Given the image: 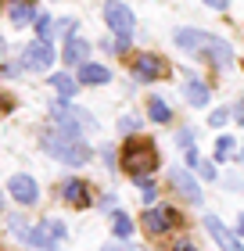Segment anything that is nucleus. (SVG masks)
<instances>
[{"label":"nucleus","mask_w":244,"mask_h":251,"mask_svg":"<svg viewBox=\"0 0 244 251\" xmlns=\"http://www.w3.org/2000/svg\"><path fill=\"white\" fill-rule=\"evenodd\" d=\"M172 43H176L183 54H190V58H205L208 65H216V68H230V65H234V47H230L226 40L212 36V32L176 29V32H172Z\"/></svg>","instance_id":"f257e3e1"},{"label":"nucleus","mask_w":244,"mask_h":251,"mask_svg":"<svg viewBox=\"0 0 244 251\" xmlns=\"http://www.w3.org/2000/svg\"><path fill=\"white\" fill-rule=\"evenodd\" d=\"M40 144H43V151H47L54 162H61V165H72V169H83L90 158H94V147H90L79 133H65V129H51V133H43L40 136Z\"/></svg>","instance_id":"f03ea898"},{"label":"nucleus","mask_w":244,"mask_h":251,"mask_svg":"<svg viewBox=\"0 0 244 251\" xmlns=\"http://www.w3.org/2000/svg\"><path fill=\"white\" fill-rule=\"evenodd\" d=\"M119 162H122V169H126L133 179H140V176H151V173H155L158 151H155V144H151V140L130 136V140H126V147L119 151Z\"/></svg>","instance_id":"7ed1b4c3"},{"label":"nucleus","mask_w":244,"mask_h":251,"mask_svg":"<svg viewBox=\"0 0 244 251\" xmlns=\"http://www.w3.org/2000/svg\"><path fill=\"white\" fill-rule=\"evenodd\" d=\"M51 119L57 129H65V133H79L83 136V129H97V122L90 111H83L79 104H72L68 97H57L54 104H51Z\"/></svg>","instance_id":"20e7f679"},{"label":"nucleus","mask_w":244,"mask_h":251,"mask_svg":"<svg viewBox=\"0 0 244 251\" xmlns=\"http://www.w3.org/2000/svg\"><path fill=\"white\" fill-rule=\"evenodd\" d=\"M54 43L51 40H32L22 47V68H32V72H47V68H54Z\"/></svg>","instance_id":"39448f33"},{"label":"nucleus","mask_w":244,"mask_h":251,"mask_svg":"<svg viewBox=\"0 0 244 251\" xmlns=\"http://www.w3.org/2000/svg\"><path fill=\"white\" fill-rule=\"evenodd\" d=\"M140 223H144V230L151 237H162V233H169L172 226L180 223V212L176 208H169V204H155V208H147L140 215Z\"/></svg>","instance_id":"423d86ee"},{"label":"nucleus","mask_w":244,"mask_h":251,"mask_svg":"<svg viewBox=\"0 0 244 251\" xmlns=\"http://www.w3.org/2000/svg\"><path fill=\"white\" fill-rule=\"evenodd\" d=\"M104 22H108V29L115 36H133V29H136L133 11L126 4H119V0H108V4H104Z\"/></svg>","instance_id":"0eeeda50"},{"label":"nucleus","mask_w":244,"mask_h":251,"mask_svg":"<svg viewBox=\"0 0 244 251\" xmlns=\"http://www.w3.org/2000/svg\"><path fill=\"white\" fill-rule=\"evenodd\" d=\"M7 194L15 198L18 204H26V208H32V204L40 201V187H36V179L26 176V173H18V176H11L7 179Z\"/></svg>","instance_id":"6e6552de"},{"label":"nucleus","mask_w":244,"mask_h":251,"mask_svg":"<svg viewBox=\"0 0 244 251\" xmlns=\"http://www.w3.org/2000/svg\"><path fill=\"white\" fill-rule=\"evenodd\" d=\"M162 75H165V61L158 54H136L133 58V79L136 83H155Z\"/></svg>","instance_id":"1a4fd4ad"},{"label":"nucleus","mask_w":244,"mask_h":251,"mask_svg":"<svg viewBox=\"0 0 244 251\" xmlns=\"http://www.w3.org/2000/svg\"><path fill=\"white\" fill-rule=\"evenodd\" d=\"M169 187L187 201H197L201 204V187H197V176L187 173V169H169Z\"/></svg>","instance_id":"9d476101"},{"label":"nucleus","mask_w":244,"mask_h":251,"mask_svg":"<svg viewBox=\"0 0 244 251\" xmlns=\"http://www.w3.org/2000/svg\"><path fill=\"white\" fill-rule=\"evenodd\" d=\"M205 230L212 233V241L223 248V251H244V244H241V237L234 233V230H226L223 226V219L219 215H205Z\"/></svg>","instance_id":"9b49d317"},{"label":"nucleus","mask_w":244,"mask_h":251,"mask_svg":"<svg viewBox=\"0 0 244 251\" xmlns=\"http://www.w3.org/2000/svg\"><path fill=\"white\" fill-rule=\"evenodd\" d=\"M61 201L72 204V208H86L94 198H90V187L83 183V179H65L61 183Z\"/></svg>","instance_id":"f8f14e48"},{"label":"nucleus","mask_w":244,"mask_h":251,"mask_svg":"<svg viewBox=\"0 0 244 251\" xmlns=\"http://www.w3.org/2000/svg\"><path fill=\"white\" fill-rule=\"evenodd\" d=\"M86 58H90V43L86 40H79V36H68L65 40V47H61V61L65 65H86Z\"/></svg>","instance_id":"ddd939ff"},{"label":"nucleus","mask_w":244,"mask_h":251,"mask_svg":"<svg viewBox=\"0 0 244 251\" xmlns=\"http://www.w3.org/2000/svg\"><path fill=\"white\" fill-rule=\"evenodd\" d=\"M79 83H83V86H104V83H108V79H111V72H108V68H104V65H94V61H86V65H79Z\"/></svg>","instance_id":"4468645a"},{"label":"nucleus","mask_w":244,"mask_h":251,"mask_svg":"<svg viewBox=\"0 0 244 251\" xmlns=\"http://www.w3.org/2000/svg\"><path fill=\"white\" fill-rule=\"evenodd\" d=\"M7 18L15 22V25H29V22H36V7H32V0H11L7 4Z\"/></svg>","instance_id":"2eb2a0df"},{"label":"nucleus","mask_w":244,"mask_h":251,"mask_svg":"<svg viewBox=\"0 0 244 251\" xmlns=\"http://www.w3.org/2000/svg\"><path fill=\"white\" fill-rule=\"evenodd\" d=\"M183 97H187L194 108H205L208 97H212V90H208V83H201V79H187V83H183Z\"/></svg>","instance_id":"dca6fc26"},{"label":"nucleus","mask_w":244,"mask_h":251,"mask_svg":"<svg viewBox=\"0 0 244 251\" xmlns=\"http://www.w3.org/2000/svg\"><path fill=\"white\" fill-rule=\"evenodd\" d=\"M187 165H190V173L194 176H201V179H216V165L212 162H205L201 154H197V147H187Z\"/></svg>","instance_id":"f3484780"},{"label":"nucleus","mask_w":244,"mask_h":251,"mask_svg":"<svg viewBox=\"0 0 244 251\" xmlns=\"http://www.w3.org/2000/svg\"><path fill=\"white\" fill-rule=\"evenodd\" d=\"M147 119H151V122H158V126L172 122V108H169V100H165V97H151V100H147Z\"/></svg>","instance_id":"a211bd4d"},{"label":"nucleus","mask_w":244,"mask_h":251,"mask_svg":"<svg viewBox=\"0 0 244 251\" xmlns=\"http://www.w3.org/2000/svg\"><path fill=\"white\" fill-rule=\"evenodd\" d=\"M26 244H29V248H36V251H61V248H57V237L47 233L43 226H36V230L29 233V241H26Z\"/></svg>","instance_id":"6ab92c4d"},{"label":"nucleus","mask_w":244,"mask_h":251,"mask_svg":"<svg viewBox=\"0 0 244 251\" xmlns=\"http://www.w3.org/2000/svg\"><path fill=\"white\" fill-rule=\"evenodd\" d=\"M51 86L57 90V97H72L76 90H79V79H72L68 72H54L51 75Z\"/></svg>","instance_id":"aec40b11"},{"label":"nucleus","mask_w":244,"mask_h":251,"mask_svg":"<svg viewBox=\"0 0 244 251\" xmlns=\"http://www.w3.org/2000/svg\"><path fill=\"white\" fill-rule=\"evenodd\" d=\"M111 233L119 237V241H126V237L133 233V219L126 212H111Z\"/></svg>","instance_id":"412c9836"},{"label":"nucleus","mask_w":244,"mask_h":251,"mask_svg":"<svg viewBox=\"0 0 244 251\" xmlns=\"http://www.w3.org/2000/svg\"><path fill=\"white\" fill-rule=\"evenodd\" d=\"M7 230L15 233L22 244H26V241H29V233H32V226L26 223V215H7Z\"/></svg>","instance_id":"4be33fe9"},{"label":"nucleus","mask_w":244,"mask_h":251,"mask_svg":"<svg viewBox=\"0 0 244 251\" xmlns=\"http://www.w3.org/2000/svg\"><path fill=\"white\" fill-rule=\"evenodd\" d=\"M36 32H40V40H54L57 36V22L47 18V15H40L36 18Z\"/></svg>","instance_id":"5701e85b"},{"label":"nucleus","mask_w":244,"mask_h":251,"mask_svg":"<svg viewBox=\"0 0 244 251\" xmlns=\"http://www.w3.org/2000/svg\"><path fill=\"white\" fill-rule=\"evenodd\" d=\"M133 183H136V190H140L144 201H155L158 198V187H155V179H151V176H140V179H133Z\"/></svg>","instance_id":"b1692460"},{"label":"nucleus","mask_w":244,"mask_h":251,"mask_svg":"<svg viewBox=\"0 0 244 251\" xmlns=\"http://www.w3.org/2000/svg\"><path fill=\"white\" fill-rule=\"evenodd\" d=\"M234 136H219V140H216V162H226V158L230 154H234Z\"/></svg>","instance_id":"393cba45"},{"label":"nucleus","mask_w":244,"mask_h":251,"mask_svg":"<svg viewBox=\"0 0 244 251\" xmlns=\"http://www.w3.org/2000/svg\"><path fill=\"white\" fill-rule=\"evenodd\" d=\"M40 226H43L47 233H54L57 241H65V233H68V230H65V223H61V219H54V215H51V219H40Z\"/></svg>","instance_id":"a878e982"},{"label":"nucleus","mask_w":244,"mask_h":251,"mask_svg":"<svg viewBox=\"0 0 244 251\" xmlns=\"http://www.w3.org/2000/svg\"><path fill=\"white\" fill-rule=\"evenodd\" d=\"M119 129L133 136L136 129H140V115H122V119H119Z\"/></svg>","instance_id":"bb28decb"},{"label":"nucleus","mask_w":244,"mask_h":251,"mask_svg":"<svg viewBox=\"0 0 244 251\" xmlns=\"http://www.w3.org/2000/svg\"><path fill=\"white\" fill-rule=\"evenodd\" d=\"M101 158H104V165H108V169L119 165V151H115V147H101Z\"/></svg>","instance_id":"cd10ccee"},{"label":"nucleus","mask_w":244,"mask_h":251,"mask_svg":"<svg viewBox=\"0 0 244 251\" xmlns=\"http://www.w3.org/2000/svg\"><path fill=\"white\" fill-rule=\"evenodd\" d=\"M226 119H230V111H226V108H216L212 115H208V122H212V126H226Z\"/></svg>","instance_id":"c85d7f7f"},{"label":"nucleus","mask_w":244,"mask_h":251,"mask_svg":"<svg viewBox=\"0 0 244 251\" xmlns=\"http://www.w3.org/2000/svg\"><path fill=\"white\" fill-rule=\"evenodd\" d=\"M176 144H180V147H194V129H180Z\"/></svg>","instance_id":"c756f323"},{"label":"nucleus","mask_w":244,"mask_h":251,"mask_svg":"<svg viewBox=\"0 0 244 251\" xmlns=\"http://www.w3.org/2000/svg\"><path fill=\"white\" fill-rule=\"evenodd\" d=\"M169 251H201V248H197L194 241H176V244H172Z\"/></svg>","instance_id":"7c9ffc66"},{"label":"nucleus","mask_w":244,"mask_h":251,"mask_svg":"<svg viewBox=\"0 0 244 251\" xmlns=\"http://www.w3.org/2000/svg\"><path fill=\"white\" fill-rule=\"evenodd\" d=\"M226 187L237 190V194H244V179H241V176H226Z\"/></svg>","instance_id":"2f4dec72"},{"label":"nucleus","mask_w":244,"mask_h":251,"mask_svg":"<svg viewBox=\"0 0 244 251\" xmlns=\"http://www.w3.org/2000/svg\"><path fill=\"white\" fill-rule=\"evenodd\" d=\"M101 251H144V248H133V244H108V248H101Z\"/></svg>","instance_id":"473e14b6"},{"label":"nucleus","mask_w":244,"mask_h":251,"mask_svg":"<svg viewBox=\"0 0 244 251\" xmlns=\"http://www.w3.org/2000/svg\"><path fill=\"white\" fill-rule=\"evenodd\" d=\"M205 4H208V7H216V11H226L230 0H205Z\"/></svg>","instance_id":"72a5a7b5"},{"label":"nucleus","mask_w":244,"mask_h":251,"mask_svg":"<svg viewBox=\"0 0 244 251\" xmlns=\"http://www.w3.org/2000/svg\"><path fill=\"white\" fill-rule=\"evenodd\" d=\"M234 119H237V122L244 126V97H241V104H237V111H234Z\"/></svg>","instance_id":"f704fd0d"},{"label":"nucleus","mask_w":244,"mask_h":251,"mask_svg":"<svg viewBox=\"0 0 244 251\" xmlns=\"http://www.w3.org/2000/svg\"><path fill=\"white\" fill-rule=\"evenodd\" d=\"M7 108H11V100H7L4 94H0V111H7Z\"/></svg>","instance_id":"c9c22d12"},{"label":"nucleus","mask_w":244,"mask_h":251,"mask_svg":"<svg viewBox=\"0 0 244 251\" xmlns=\"http://www.w3.org/2000/svg\"><path fill=\"white\" fill-rule=\"evenodd\" d=\"M237 233H241V237H244V215H241V223H237Z\"/></svg>","instance_id":"e433bc0d"},{"label":"nucleus","mask_w":244,"mask_h":251,"mask_svg":"<svg viewBox=\"0 0 244 251\" xmlns=\"http://www.w3.org/2000/svg\"><path fill=\"white\" fill-rule=\"evenodd\" d=\"M0 212H4V194H0Z\"/></svg>","instance_id":"4c0bfd02"},{"label":"nucleus","mask_w":244,"mask_h":251,"mask_svg":"<svg viewBox=\"0 0 244 251\" xmlns=\"http://www.w3.org/2000/svg\"><path fill=\"white\" fill-rule=\"evenodd\" d=\"M0 54H4V36H0Z\"/></svg>","instance_id":"58836bf2"},{"label":"nucleus","mask_w":244,"mask_h":251,"mask_svg":"<svg viewBox=\"0 0 244 251\" xmlns=\"http://www.w3.org/2000/svg\"><path fill=\"white\" fill-rule=\"evenodd\" d=\"M237 162H241V165H244V151H241V158H237Z\"/></svg>","instance_id":"ea45409f"}]
</instances>
